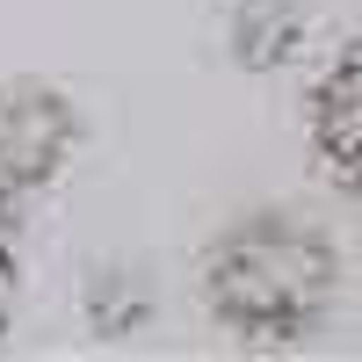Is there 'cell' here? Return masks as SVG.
I'll return each mask as SVG.
<instances>
[{
  "label": "cell",
  "instance_id": "obj_1",
  "mask_svg": "<svg viewBox=\"0 0 362 362\" xmlns=\"http://www.w3.org/2000/svg\"><path fill=\"white\" fill-rule=\"evenodd\" d=\"M348 290L334 232L305 210H247L203 247V305L247 355H283L326 334Z\"/></svg>",
  "mask_w": 362,
  "mask_h": 362
},
{
  "label": "cell",
  "instance_id": "obj_2",
  "mask_svg": "<svg viewBox=\"0 0 362 362\" xmlns=\"http://www.w3.org/2000/svg\"><path fill=\"white\" fill-rule=\"evenodd\" d=\"M80 138H87V116L58 80L8 73L0 80V203L29 210L37 196H51L80 160Z\"/></svg>",
  "mask_w": 362,
  "mask_h": 362
},
{
  "label": "cell",
  "instance_id": "obj_3",
  "mask_svg": "<svg viewBox=\"0 0 362 362\" xmlns=\"http://www.w3.org/2000/svg\"><path fill=\"white\" fill-rule=\"evenodd\" d=\"M355 73H362V51H355V37H341L334 44V58L312 73V87H305V145H312V160H319V174L334 181L341 196H355V153H362V138H355Z\"/></svg>",
  "mask_w": 362,
  "mask_h": 362
},
{
  "label": "cell",
  "instance_id": "obj_4",
  "mask_svg": "<svg viewBox=\"0 0 362 362\" xmlns=\"http://www.w3.org/2000/svg\"><path fill=\"white\" fill-rule=\"evenodd\" d=\"M218 29H225V51L232 66L247 73H283L312 37V15L305 0H218Z\"/></svg>",
  "mask_w": 362,
  "mask_h": 362
},
{
  "label": "cell",
  "instance_id": "obj_5",
  "mask_svg": "<svg viewBox=\"0 0 362 362\" xmlns=\"http://www.w3.org/2000/svg\"><path fill=\"white\" fill-rule=\"evenodd\" d=\"M87 326L102 341H124L145 326V290L124 276V268H87Z\"/></svg>",
  "mask_w": 362,
  "mask_h": 362
},
{
  "label": "cell",
  "instance_id": "obj_6",
  "mask_svg": "<svg viewBox=\"0 0 362 362\" xmlns=\"http://www.w3.org/2000/svg\"><path fill=\"white\" fill-rule=\"evenodd\" d=\"M15 297H22V210L0 203V341H8Z\"/></svg>",
  "mask_w": 362,
  "mask_h": 362
}]
</instances>
